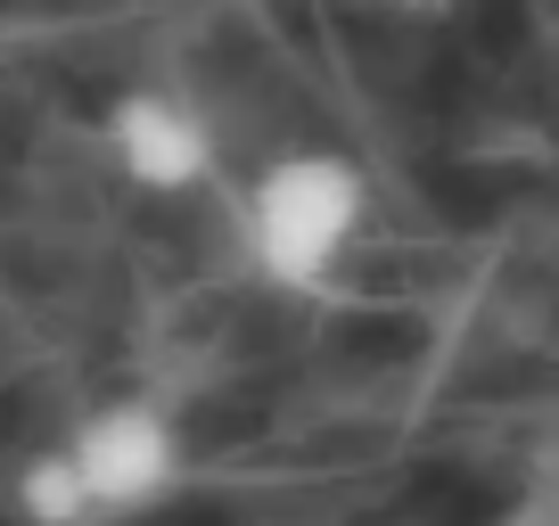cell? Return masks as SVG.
I'll list each match as a JSON object with an SVG mask.
<instances>
[{
  "label": "cell",
  "instance_id": "1",
  "mask_svg": "<svg viewBox=\"0 0 559 526\" xmlns=\"http://www.w3.org/2000/svg\"><path fill=\"white\" fill-rule=\"evenodd\" d=\"M370 223V174L346 148H288L239 198V239L272 288H321Z\"/></svg>",
  "mask_w": 559,
  "mask_h": 526
},
{
  "label": "cell",
  "instance_id": "2",
  "mask_svg": "<svg viewBox=\"0 0 559 526\" xmlns=\"http://www.w3.org/2000/svg\"><path fill=\"white\" fill-rule=\"evenodd\" d=\"M58 453H67L74 477H83L91 518H140V510L174 502L181 469H190L181 420L157 404V395H116V404H91Z\"/></svg>",
  "mask_w": 559,
  "mask_h": 526
},
{
  "label": "cell",
  "instance_id": "3",
  "mask_svg": "<svg viewBox=\"0 0 559 526\" xmlns=\"http://www.w3.org/2000/svg\"><path fill=\"white\" fill-rule=\"evenodd\" d=\"M107 157H116V174L132 181V190L148 198H181L198 190V181H214V123L198 116L181 91H123L116 107H107L99 123Z\"/></svg>",
  "mask_w": 559,
  "mask_h": 526
},
{
  "label": "cell",
  "instance_id": "4",
  "mask_svg": "<svg viewBox=\"0 0 559 526\" xmlns=\"http://www.w3.org/2000/svg\"><path fill=\"white\" fill-rule=\"evenodd\" d=\"M17 518L25 526H99L91 502H83V477H74V461L58 453V444H41L17 469Z\"/></svg>",
  "mask_w": 559,
  "mask_h": 526
},
{
  "label": "cell",
  "instance_id": "5",
  "mask_svg": "<svg viewBox=\"0 0 559 526\" xmlns=\"http://www.w3.org/2000/svg\"><path fill=\"white\" fill-rule=\"evenodd\" d=\"M386 17H403V25H444V17H461V0H379Z\"/></svg>",
  "mask_w": 559,
  "mask_h": 526
}]
</instances>
